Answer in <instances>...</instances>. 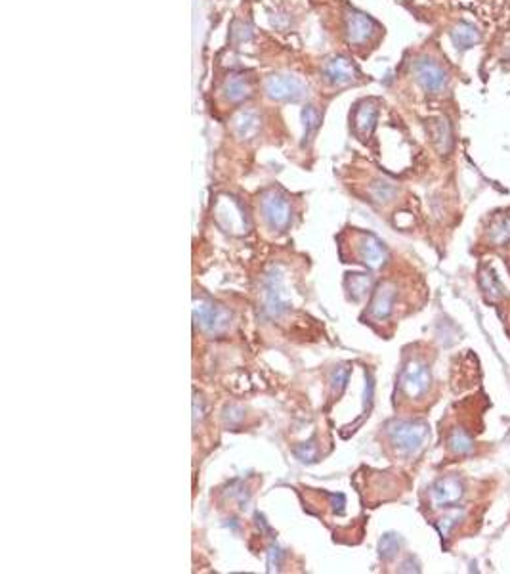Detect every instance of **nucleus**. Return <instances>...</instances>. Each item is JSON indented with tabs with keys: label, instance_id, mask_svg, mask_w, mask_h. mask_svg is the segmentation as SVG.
<instances>
[{
	"label": "nucleus",
	"instance_id": "obj_8",
	"mask_svg": "<svg viewBox=\"0 0 510 574\" xmlns=\"http://www.w3.org/2000/svg\"><path fill=\"white\" fill-rule=\"evenodd\" d=\"M264 308L270 316H281L283 312H287L288 308V297L285 289H283V278L281 274L274 270L268 282L264 285Z\"/></svg>",
	"mask_w": 510,
	"mask_h": 574
},
{
	"label": "nucleus",
	"instance_id": "obj_4",
	"mask_svg": "<svg viewBox=\"0 0 510 574\" xmlns=\"http://www.w3.org/2000/svg\"><path fill=\"white\" fill-rule=\"evenodd\" d=\"M380 31L378 23L369 17L367 14H363L360 10H348L346 17H344V35L350 46H365L371 43L373 38L377 37V33Z\"/></svg>",
	"mask_w": 510,
	"mask_h": 574
},
{
	"label": "nucleus",
	"instance_id": "obj_12",
	"mask_svg": "<svg viewBox=\"0 0 510 574\" xmlns=\"http://www.w3.org/2000/svg\"><path fill=\"white\" fill-rule=\"evenodd\" d=\"M222 96L229 104H241L252 96V82L245 75H229L222 84Z\"/></svg>",
	"mask_w": 510,
	"mask_h": 574
},
{
	"label": "nucleus",
	"instance_id": "obj_21",
	"mask_svg": "<svg viewBox=\"0 0 510 574\" xmlns=\"http://www.w3.org/2000/svg\"><path fill=\"white\" fill-rule=\"evenodd\" d=\"M396 192H398L396 186H394L392 182H386V180H377V182H373L369 188L371 197L380 203L390 202L394 195H396Z\"/></svg>",
	"mask_w": 510,
	"mask_h": 574
},
{
	"label": "nucleus",
	"instance_id": "obj_9",
	"mask_svg": "<svg viewBox=\"0 0 510 574\" xmlns=\"http://www.w3.org/2000/svg\"><path fill=\"white\" fill-rule=\"evenodd\" d=\"M195 320L207 333H222L229 326V314L212 303H199L195 306Z\"/></svg>",
	"mask_w": 510,
	"mask_h": 574
},
{
	"label": "nucleus",
	"instance_id": "obj_22",
	"mask_svg": "<svg viewBox=\"0 0 510 574\" xmlns=\"http://www.w3.org/2000/svg\"><path fill=\"white\" fill-rule=\"evenodd\" d=\"M399 550V540L396 534H386L385 538H382V542H380V555L382 557H392V555H396Z\"/></svg>",
	"mask_w": 510,
	"mask_h": 574
},
{
	"label": "nucleus",
	"instance_id": "obj_17",
	"mask_svg": "<svg viewBox=\"0 0 510 574\" xmlns=\"http://www.w3.org/2000/svg\"><path fill=\"white\" fill-rule=\"evenodd\" d=\"M430 133H432V140H434V146L440 153H449L453 146V130L449 121L445 117H438V119L432 121L430 125Z\"/></svg>",
	"mask_w": 510,
	"mask_h": 574
},
{
	"label": "nucleus",
	"instance_id": "obj_6",
	"mask_svg": "<svg viewBox=\"0 0 510 574\" xmlns=\"http://www.w3.org/2000/svg\"><path fill=\"white\" fill-rule=\"evenodd\" d=\"M430 383H432V377H430L428 365L422 364L421 360L407 362L403 372L399 375V385L409 398H421L426 395Z\"/></svg>",
	"mask_w": 510,
	"mask_h": 574
},
{
	"label": "nucleus",
	"instance_id": "obj_10",
	"mask_svg": "<svg viewBox=\"0 0 510 574\" xmlns=\"http://www.w3.org/2000/svg\"><path fill=\"white\" fill-rule=\"evenodd\" d=\"M432 501L438 507H451L463 498V483L457 477H445L432 486Z\"/></svg>",
	"mask_w": 510,
	"mask_h": 574
},
{
	"label": "nucleus",
	"instance_id": "obj_15",
	"mask_svg": "<svg viewBox=\"0 0 510 574\" xmlns=\"http://www.w3.org/2000/svg\"><path fill=\"white\" fill-rule=\"evenodd\" d=\"M394 301H396V289L390 284H382L375 293V297H373L371 314L377 320H386L394 310Z\"/></svg>",
	"mask_w": 510,
	"mask_h": 574
},
{
	"label": "nucleus",
	"instance_id": "obj_3",
	"mask_svg": "<svg viewBox=\"0 0 510 574\" xmlns=\"http://www.w3.org/2000/svg\"><path fill=\"white\" fill-rule=\"evenodd\" d=\"M413 75L415 81L419 82V86H421L424 92H428V94H440V92H444V90L447 89V82H449V73H447V69H445L442 63H438L436 60L426 58V56L415 60Z\"/></svg>",
	"mask_w": 510,
	"mask_h": 574
},
{
	"label": "nucleus",
	"instance_id": "obj_2",
	"mask_svg": "<svg viewBox=\"0 0 510 574\" xmlns=\"http://www.w3.org/2000/svg\"><path fill=\"white\" fill-rule=\"evenodd\" d=\"M264 92L275 102H302L310 94L308 84L300 77L288 73L270 75L264 81Z\"/></svg>",
	"mask_w": 510,
	"mask_h": 574
},
{
	"label": "nucleus",
	"instance_id": "obj_14",
	"mask_svg": "<svg viewBox=\"0 0 510 574\" xmlns=\"http://www.w3.org/2000/svg\"><path fill=\"white\" fill-rule=\"evenodd\" d=\"M449 37H451L453 46L457 48L458 52H463V50H470L472 46L480 43V31L472 23L458 22L449 31Z\"/></svg>",
	"mask_w": 510,
	"mask_h": 574
},
{
	"label": "nucleus",
	"instance_id": "obj_16",
	"mask_svg": "<svg viewBox=\"0 0 510 574\" xmlns=\"http://www.w3.org/2000/svg\"><path fill=\"white\" fill-rule=\"evenodd\" d=\"M260 115L252 109H243L233 117V130H235L237 138L241 140H249L258 135L260 130Z\"/></svg>",
	"mask_w": 510,
	"mask_h": 574
},
{
	"label": "nucleus",
	"instance_id": "obj_20",
	"mask_svg": "<svg viewBox=\"0 0 510 574\" xmlns=\"http://www.w3.org/2000/svg\"><path fill=\"white\" fill-rule=\"evenodd\" d=\"M449 450L455 454H472L474 442L463 429H453V432L449 435Z\"/></svg>",
	"mask_w": 510,
	"mask_h": 574
},
{
	"label": "nucleus",
	"instance_id": "obj_18",
	"mask_svg": "<svg viewBox=\"0 0 510 574\" xmlns=\"http://www.w3.org/2000/svg\"><path fill=\"white\" fill-rule=\"evenodd\" d=\"M302 125H304V142L311 140L321 127V115L316 105H304L302 107Z\"/></svg>",
	"mask_w": 510,
	"mask_h": 574
},
{
	"label": "nucleus",
	"instance_id": "obj_7",
	"mask_svg": "<svg viewBox=\"0 0 510 574\" xmlns=\"http://www.w3.org/2000/svg\"><path fill=\"white\" fill-rule=\"evenodd\" d=\"M323 79H325L331 86H348L360 77V71L354 66V61L346 58V56H334L323 66Z\"/></svg>",
	"mask_w": 510,
	"mask_h": 574
},
{
	"label": "nucleus",
	"instance_id": "obj_11",
	"mask_svg": "<svg viewBox=\"0 0 510 574\" xmlns=\"http://www.w3.org/2000/svg\"><path fill=\"white\" fill-rule=\"evenodd\" d=\"M378 119V105L373 100H365L355 107L354 130L360 138H367L373 133Z\"/></svg>",
	"mask_w": 510,
	"mask_h": 574
},
{
	"label": "nucleus",
	"instance_id": "obj_13",
	"mask_svg": "<svg viewBox=\"0 0 510 574\" xmlns=\"http://www.w3.org/2000/svg\"><path fill=\"white\" fill-rule=\"evenodd\" d=\"M360 259L365 262L369 269H380L386 261V251L382 243L375 236H362L360 239Z\"/></svg>",
	"mask_w": 510,
	"mask_h": 574
},
{
	"label": "nucleus",
	"instance_id": "obj_19",
	"mask_svg": "<svg viewBox=\"0 0 510 574\" xmlns=\"http://www.w3.org/2000/svg\"><path fill=\"white\" fill-rule=\"evenodd\" d=\"M489 241L495 246H503L510 241V215H503L497 218L489 228Z\"/></svg>",
	"mask_w": 510,
	"mask_h": 574
},
{
	"label": "nucleus",
	"instance_id": "obj_1",
	"mask_svg": "<svg viewBox=\"0 0 510 574\" xmlns=\"http://www.w3.org/2000/svg\"><path fill=\"white\" fill-rule=\"evenodd\" d=\"M388 437L392 446L399 454L413 455L424 448L430 437L428 425L419 421H396L388 429Z\"/></svg>",
	"mask_w": 510,
	"mask_h": 574
},
{
	"label": "nucleus",
	"instance_id": "obj_5",
	"mask_svg": "<svg viewBox=\"0 0 510 574\" xmlns=\"http://www.w3.org/2000/svg\"><path fill=\"white\" fill-rule=\"evenodd\" d=\"M260 211L272 230H287L291 218H293L291 203L277 190H270L268 194H264L262 202H260Z\"/></svg>",
	"mask_w": 510,
	"mask_h": 574
}]
</instances>
